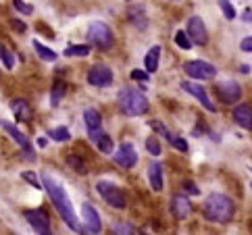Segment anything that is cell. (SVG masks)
Wrapping results in <instances>:
<instances>
[{
	"label": "cell",
	"instance_id": "obj_1",
	"mask_svg": "<svg viewBox=\"0 0 252 235\" xmlns=\"http://www.w3.org/2000/svg\"><path fill=\"white\" fill-rule=\"evenodd\" d=\"M42 185H44V189H46V194H48V198H50V202L55 204V208H57V212L61 214V219L67 223V227L69 229H73L75 233H86L84 231V225L77 221V214H75V208H73V204H71V200H69V196H67V192H65V187H63L57 179H52L50 175H44L42 177Z\"/></svg>",
	"mask_w": 252,
	"mask_h": 235
},
{
	"label": "cell",
	"instance_id": "obj_2",
	"mask_svg": "<svg viewBox=\"0 0 252 235\" xmlns=\"http://www.w3.org/2000/svg\"><path fill=\"white\" fill-rule=\"evenodd\" d=\"M202 210H204V216H206L209 221L221 223V225L229 223V221L233 219V212H236L231 198L223 196V194H211V196L204 200Z\"/></svg>",
	"mask_w": 252,
	"mask_h": 235
},
{
	"label": "cell",
	"instance_id": "obj_3",
	"mask_svg": "<svg viewBox=\"0 0 252 235\" xmlns=\"http://www.w3.org/2000/svg\"><path fill=\"white\" fill-rule=\"evenodd\" d=\"M117 104H119L121 113L127 115V117H140L148 111V98L133 88L119 89V94H117Z\"/></svg>",
	"mask_w": 252,
	"mask_h": 235
},
{
	"label": "cell",
	"instance_id": "obj_4",
	"mask_svg": "<svg viewBox=\"0 0 252 235\" xmlns=\"http://www.w3.org/2000/svg\"><path fill=\"white\" fill-rule=\"evenodd\" d=\"M88 40H90V44H94L96 48L111 50L113 44H115V35H113V29L106 23L94 21L92 25L88 27Z\"/></svg>",
	"mask_w": 252,
	"mask_h": 235
},
{
	"label": "cell",
	"instance_id": "obj_5",
	"mask_svg": "<svg viewBox=\"0 0 252 235\" xmlns=\"http://www.w3.org/2000/svg\"><path fill=\"white\" fill-rule=\"evenodd\" d=\"M96 189H98V194L102 196V200L113 206V208H125V204H127V200H125V194H123V189H119L113 181H106V179H102V181H98L96 183Z\"/></svg>",
	"mask_w": 252,
	"mask_h": 235
},
{
	"label": "cell",
	"instance_id": "obj_6",
	"mask_svg": "<svg viewBox=\"0 0 252 235\" xmlns=\"http://www.w3.org/2000/svg\"><path fill=\"white\" fill-rule=\"evenodd\" d=\"M25 221L32 225V229L40 235H50L52 233V227H50V219L46 216L42 208H33V210H25L23 212Z\"/></svg>",
	"mask_w": 252,
	"mask_h": 235
},
{
	"label": "cell",
	"instance_id": "obj_7",
	"mask_svg": "<svg viewBox=\"0 0 252 235\" xmlns=\"http://www.w3.org/2000/svg\"><path fill=\"white\" fill-rule=\"evenodd\" d=\"M184 71L192 79H213L217 75V69L211 62H204V60H188L184 65Z\"/></svg>",
	"mask_w": 252,
	"mask_h": 235
},
{
	"label": "cell",
	"instance_id": "obj_8",
	"mask_svg": "<svg viewBox=\"0 0 252 235\" xmlns=\"http://www.w3.org/2000/svg\"><path fill=\"white\" fill-rule=\"evenodd\" d=\"M82 225H84L86 233L98 235L102 231V223H100V216H98V210L94 208L92 204H88V202L82 206Z\"/></svg>",
	"mask_w": 252,
	"mask_h": 235
},
{
	"label": "cell",
	"instance_id": "obj_9",
	"mask_svg": "<svg viewBox=\"0 0 252 235\" xmlns=\"http://www.w3.org/2000/svg\"><path fill=\"white\" fill-rule=\"evenodd\" d=\"M88 84L94 88H106L113 84V71L106 65H94L88 71Z\"/></svg>",
	"mask_w": 252,
	"mask_h": 235
},
{
	"label": "cell",
	"instance_id": "obj_10",
	"mask_svg": "<svg viewBox=\"0 0 252 235\" xmlns=\"http://www.w3.org/2000/svg\"><path fill=\"white\" fill-rule=\"evenodd\" d=\"M188 35H190V40L198 46H204L206 42H209V31H206V25L200 17H190V21H188Z\"/></svg>",
	"mask_w": 252,
	"mask_h": 235
},
{
	"label": "cell",
	"instance_id": "obj_11",
	"mask_svg": "<svg viewBox=\"0 0 252 235\" xmlns=\"http://www.w3.org/2000/svg\"><path fill=\"white\" fill-rule=\"evenodd\" d=\"M217 94H219V98L225 104H233V102L240 100L242 89L233 79H225V81H219L217 84Z\"/></svg>",
	"mask_w": 252,
	"mask_h": 235
},
{
	"label": "cell",
	"instance_id": "obj_12",
	"mask_svg": "<svg viewBox=\"0 0 252 235\" xmlns=\"http://www.w3.org/2000/svg\"><path fill=\"white\" fill-rule=\"evenodd\" d=\"M115 162H117V165H119L121 169H131V167H136L138 154H136V150H133L131 144L123 142L121 146L117 148V152H115Z\"/></svg>",
	"mask_w": 252,
	"mask_h": 235
},
{
	"label": "cell",
	"instance_id": "obj_13",
	"mask_svg": "<svg viewBox=\"0 0 252 235\" xmlns=\"http://www.w3.org/2000/svg\"><path fill=\"white\" fill-rule=\"evenodd\" d=\"M4 129H6V133L11 135V138L17 142V146L21 148L23 154H25V156H28V158L33 162V160H35V152H33V148H32V142L28 140V135L21 133V131L17 129V127H13L11 123H4Z\"/></svg>",
	"mask_w": 252,
	"mask_h": 235
},
{
	"label": "cell",
	"instance_id": "obj_14",
	"mask_svg": "<svg viewBox=\"0 0 252 235\" xmlns=\"http://www.w3.org/2000/svg\"><path fill=\"white\" fill-rule=\"evenodd\" d=\"M182 88L186 89V92H190L198 102H200L206 111H211V113H217V106L213 104V100L209 98V94H206V89L202 88V86H198V84H192V81H184L182 84Z\"/></svg>",
	"mask_w": 252,
	"mask_h": 235
},
{
	"label": "cell",
	"instance_id": "obj_15",
	"mask_svg": "<svg viewBox=\"0 0 252 235\" xmlns=\"http://www.w3.org/2000/svg\"><path fill=\"white\" fill-rule=\"evenodd\" d=\"M90 140L96 144V148L102 152V154H111L115 144H113V138L106 131H102V127H96V129H90Z\"/></svg>",
	"mask_w": 252,
	"mask_h": 235
},
{
	"label": "cell",
	"instance_id": "obj_16",
	"mask_svg": "<svg viewBox=\"0 0 252 235\" xmlns=\"http://www.w3.org/2000/svg\"><path fill=\"white\" fill-rule=\"evenodd\" d=\"M171 212H173L175 219H186L188 214L192 212V202L190 198L184 196V194H175L173 198H171Z\"/></svg>",
	"mask_w": 252,
	"mask_h": 235
},
{
	"label": "cell",
	"instance_id": "obj_17",
	"mask_svg": "<svg viewBox=\"0 0 252 235\" xmlns=\"http://www.w3.org/2000/svg\"><path fill=\"white\" fill-rule=\"evenodd\" d=\"M233 121H236L242 129L252 131V106L250 104H240L233 108Z\"/></svg>",
	"mask_w": 252,
	"mask_h": 235
},
{
	"label": "cell",
	"instance_id": "obj_18",
	"mask_svg": "<svg viewBox=\"0 0 252 235\" xmlns=\"http://www.w3.org/2000/svg\"><path fill=\"white\" fill-rule=\"evenodd\" d=\"M148 181H150V187L155 189V192H160L163 189V167H160V162H152L148 167Z\"/></svg>",
	"mask_w": 252,
	"mask_h": 235
},
{
	"label": "cell",
	"instance_id": "obj_19",
	"mask_svg": "<svg viewBox=\"0 0 252 235\" xmlns=\"http://www.w3.org/2000/svg\"><path fill=\"white\" fill-rule=\"evenodd\" d=\"M11 108H13V115H15V119L17 121H30V106H28V102L25 100H21V98H17V100H13L11 102Z\"/></svg>",
	"mask_w": 252,
	"mask_h": 235
},
{
	"label": "cell",
	"instance_id": "obj_20",
	"mask_svg": "<svg viewBox=\"0 0 252 235\" xmlns=\"http://www.w3.org/2000/svg\"><path fill=\"white\" fill-rule=\"evenodd\" d=\"M158 60H160V46H152L146 57H144V67H146L148 73H155L158 69Z\"/></svg>",
	"mask_w": 252,
	"mask_h": 235
},
{
	"label": "cell",
	"instance_id": "obj_21",
	"mask_svg": "<svg viewBox=\"0 0 252 235\" xmlns=\"http://www.w3.org/2000/svg\"><path fill=\"white\" fill-rule=\"evenodd\" d=\"M127 17H129V21H131L133 25L140 27V29H144V27H146V11H144V6H133V8H129Z\"/></svg>",
	"mask_w": 252,
	"mask_h": 235
},
{
	"label": "cell",
	"instance_id": "obj_22",
	"mask_svg": "<svg viewBox=\"0 0 252 235\" xmlns=\"http://www.w3.org/2000/svg\"><path fill=\"white\" fill-rule=\"evenodd\" d=\"M84 121L88 125V129H96L102 125V119H100V113L96 108H86L84 111Z\"/></svg>",
	"mask_w": 252,
	"mask_h": 235
},
{
	"label": "cell",
	"instance_id": "obj_23",
	"mask_svg": "<svg viewBox=\"0 0 252 235\" xmlns=\"http://www.w3.org/2000/svg\"><path fill=\"white\" fill-rule=\"evenodd\" d=\"M33 48H35V52H38V57H40L42 60H46V62H55V60H57V52H52L48 46H44L42 42L33 40Z\"/></svg>",
	"mask_w": 252,
	"mask_h": 235
},
{
	"label": "cell",
	"instance_id": "obj_24",
	"mask_svg": "<svg viewBox=\"0 0 252 235\" xmlns=\"http://www.w3.org/2000/svg\"><path fill=\"white\" fill-rule=\"evenodd\" d=\"M67 165L73 169L75 173H79V175H86V173H88V167H86L84 158L77 156V154H69V156H67Z\"/></svg>",
	"mask_w": 252,
	"mask_h": 235
},
{
	"label": "cell",
	"instance_id": "obj_25",
	"mask_svg": "<svg viewBox=\"0 0 252 235\" xmlns=\"http://www.w3.org/2000/svg\"><path fill=\"white\" fill-rule=\"evenodd\" d=\"M92 52V48L88 46V44H77V46H69L65 50V57H77V59H84L88 54Z\"/></svg>",
	"mask_w": 252,
	"mask_h": 235
},
{
	"label": "cell",
	"instance_id": "obj_26",
	"mask_svg": "<svg viewBox=\"0 0 252 235\" xmlns=\"http://www.w3.org/2000/svg\"><path fill=\"white\" fill-rule=\"evenodd\" d=\"M48 138H52L55 142H69L71 140V131L67 127H55L48 131Z\"/></svg>",
	"mask_w": 252,
	"mask_h": 235
},
{
	"label": "cell",
	"instance_id": "obj_27",
	"mask_svg": "<svg viewBox=\"0 0 252 235\" xmlns=\"http://www.w3.org/2000/svg\"><path fill=\"white\" fill-rule=\"evenodd\" d=\"M175 44L182 50H190L192 48V40H190V35H188V31H177L175 33Z\"/></svg>",
	"mask_w": 252,
	"mask_h": 235
},
{
	"label": "cell",
	"instance_id": "obj_28",
	"mask_svg": "<svg viewBox=\"0 0 252 235\" xmlns=\"http://www.w3.org/2000/svg\"><path fill=\"white\" fill-rule=\"evenodd\" d=\"M63 96H65V86L57 84L55 88H52V94H50V104H52V106H59V104H61V100H63Z\"/></svg>",
	"mask_w": 252,
	"mask_h": 235
},
{
	"label": "cell",
	"instance_id": "obj_29",
	"mask_svg": "<svg viewBox=\"0 0 252 235\" xmlns=\"http://www.w3.org/2000/svg\"><path fill=\"white\" fill-rule=\"evenodd\" d=\"M0 60H2V65L6 69H13L15 67V57H13V52H8L4 46H0Z\"/></svg>",
	"mask_w": 252,
	"mask_h": 235
},
{
	"label": "cell",
	"instance_id": "obj_30",
	"mask_svg": "<svg viewBox=\"0 0 252 235\" xmlns=\"http://www.w3.org/2000/svg\"><path fill=\"white\" fill-rule=\"evenodd\" d=\"M219 8L223 11V15H225V19H236V8H233V4L231 2H227V0H219Z\"/></svg>",
	"mask_w": 252,
	"mask_h": 235
},
{
	"label": "cell",
	"instance_id": "obj_31",
	"mask_svg": "<svg viewBox=\"0 0 252 235\" xmlns=\"http://www.w3.org/2000/svg\"><path fill=\"white\" fill-rule=\"evenodd\" d=\"M21 179H25V181H28L32 187H35V189H42V187H44V185L38 181V175L32 173V171H23V173H21Z\"/></svg>",
	"mask_w": 252,
	"mask_h": 235
},
{
	"label": "cell",
	"instance_id": "obj_32",
	"mask_svg": "<svg viewBox=\"0 0 252 235\" xmlns=\"http://www.w3.org/2000/svg\"><path fill=\"white\" fill-rule=\"evenodd\" d=\"M146 148H148V152H150L152 156H158L160 150H163V148H160V142L157 138H148L146 140Z\"/></svg>",
	"mask_w": 252,
	"mask_h": 235
},
{
	"label": "cell",
	"instance_id": "obj_33",
	"mask_svg": "<svg viewBox=\"0 0 252 235\" xmlns=\"http://www.w3.org/2000/svg\"><path fill=\"white\" fill-rule=\"evenodd\" d=\"M13 6H15L19 13H23V15H32V13H33V6L28 4V2H23V0H13Z\"/></svg>",
	"mask_w": 252,
	"mask_h": 235
},
{
	"label": "cell",
	"instance_id": "obj_34",
	"mask_svg": "<svg viewBox=\"0 0 252 235\" xmlns=\"http://www.w3.org/2000/svg\"><path fill=\"white\" fill-rule=\"evenodd\" d=\"M173 146L179 150V152H188V142L184 138H175V135H171V140H169Z\"/></svg>",
	"mask_w": 252,
	"mask_h": 235
},
{
	"label": "cell",
	"instance_id": "obj_35",
	"mask_svg": "<svg viewBox=\"0 0 252 235\" xmlns=\"http://www.w3.org/2000/svg\"><path fill=\"white\" fill-rule=\"evenodd\" d=\"M115 233H119V235H125V233H138L136 229L131 227V225H127V223H119V225H115Z\"/></svg>",
	"mask_w": 252,
	"mask_h": 235
},
{
	"label": "cell",
	"instance_id": "obj_36",
	"mask_svg": "<svg viewBox=\"0 0 252 235\" xmlns=\"http://www.w3.org/2000/svg\"><path fill=\"white\" fill-rule=\"evenodd\" d=\"M131 79H138V81H150V77H148V71H140V69L131 71Z\"/></svg>",
	"mask_w": 252,
	"mask_h": 235
},
{
	"label": "cell",
	"instance_id": "obj_37",
	"mask_svg": "<svg viewBox=\"0 0 252 235\" xmlns=\"http://www.w3.org/2000/svg\"><path fill=\"white\" fill-rule=\"evenodd\" d=\"M11 27H15V29H17V31H19V33H23V31H28V25H25V23H21L19 19H11Z\"/></svg>",
	"mask_w": 252,
	"mask_h": 235
},
{
	"label": "cell",
	"instance_id": "obj_38",
	"mask_svg": "<svg viewBox=\"0 0 252 235\" xmlns=\"http://www.w3.org/2000/svg\"><path fill=\"white\" fill-rule=\"evenodd\" d=\"M240 48L244 50V52H252V35H250V38H244V40H242Z\"/></svg>",
	"mask_w": 252,
	"mask_h": 235
},
{
	"label": "cell",
	"instance_id": "obj_39",
	"mask_svg": "<svg viewBox=\"0 0 252 235\" xmlns=\"http://www.w3.org/2000/svg\"><path fill=\"white\" fill-rule=\"evenodd\" d=\"M186 189H188V192H190V194H194V196L200 194V189H198L194 183H186Z\"/></svg>",
	"mask_w": 252,
	"mask_h": 235
},
{
	"label": "cell",
	"instance_id": "obj_40",
	"mask_svg": "<svg viewBox=\"0 0 252 235\" xmlns=\"http://www.w3.org/2000/svg\"><path fill=\"white\" fill-rule=\"evenodd\" d=\"M242 17H244V21H252V11H250V8H246V11H244V15H242Z\"/></svg>",
	"mask_w": 252,
	"mask_h": 235
},
{
	"label": "cell",
	"instance_id": "obj_41",
	"mask_svg": "<svg viewBox=\"0 0 252 235\" xmlns=\"http://www.w3.org/2000/svg\"><path fill=\"white\" fill-rule=\"evenodd\" d=\"M38 146H40V148H46V146H48V140H46V138H38Z\"/></svg>",
	"mask_w": 252,
	"mask_h": 235
},
{
	"label": "cell",
	"instance_id": "obj_42",
	"mask_svg": "<svg viewBox=\"0 0 252 235\" xmlns=\"http://www.w3.org/2000/svg\"><path fill=\"white\" fill-rule=\"evenodd\" d=\"M125 2H127V0H125Z\"/></svg>",
	"mask_w": 252,
	"mask_h": 235
}]
</instances>
